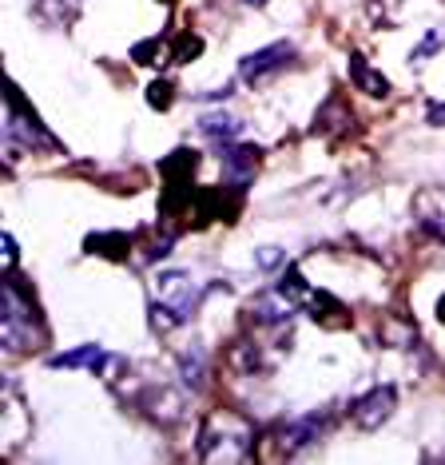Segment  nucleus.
Listing matches in <instances>:
<instances>
[{"instance_id":"1","label":"nucleus","mask_w":445,"mask_h":465,"mask_svg":"<svg viewBox=\"0 0 445 465\" xmlns=\"http://www.w3.org/2000/svg\"><path fill=\"white\" fill-rule=\"evenodd\" d=\"M255 453V422L239 410H211L199 426V458L203 461H247Z\"/></svg>"},{"instance_id":"2","label":"nucleus","mask_w":445,"mask_h":465,"mask_svg":"<svg viewBox=\"0 0 445 465\" xmlns=\"http://www.w3.org/2000/svg\"><path fill=\"white\" fill-rule=\"evenodd\" d=\"M0 303H4V314H0V342H4L8 355L44 347V327H40V314H36V303H32V294L24 291L21 278H16L13 271L4 275Z\"/></svg>"},{"instance_id":"3","label":"nucleus","mask_w":445,"mask_h":465,"mask_svg":"<svg viewBox=\"0 0 445 465\" xmlns=\"http://www.w3.org/2000/svg\"><path fill=\"white\" fill-rule=\"evenodd\" d=\"M203 303V286L183 271H167L155 278V303H152V322L155 330H171L188 322Z\"/></svg>"},{"instance_id":"4","label":"nucleus","mask_w":445,"mask_h":465,"mask_svg":"<svg viewBox=\"0 0 445 465\" xmlns=\"http://www.w3.org/2000/svg\"><path fill=\"white\" fill-rule=\"evenodd\" d=\"M4 132H8V139H21V144H28V147H48V152H56V147H60V144H56V136L40 127L36 111L24 108V100H21V92H16V88H8V119H4Z\"/></svg>"},{"instance_id":"5","label":"nucleus","mask_w":445,"mask_h":465,"mask_svg":"<svg viewBox=\"0 0 445 465\" xmlns=\"http://www.w3.org/2000/svg\"><path fill=\"white\" fill-rule=\"evenodd\" d=\"M291 56H294V44H286V40L266 44V48H258V52H250V56L239 60V76H243L247 83H263L266 76H275L278 68H286Z\"/></svg>"},{"instance_id":"6","label":"nucleus","mask_w":445,"mask_h":465,"mask_svg":"<svg viewBox=\"0 0 445 465\" xmlns=\"http://www.w3.org/2000/svg\"><path fill=\"white\" fill-rule=\"evenodd\" d=\"M397 406V390L394 386H374L366 398L354 402V426L358 430H382V422H389Z\"/></svg>"},{"instance_id":"7","label":"nucleus","mask_w":445,"mask_h":465,"mask_svg":"<svg viewBox=\"0 0 445 465\" xmlns=\"http://www.w3.org/2000/svg\"><path fill=\"white\" fill-rule=\"evenodd\" d=\"M255 167H258V147L250 144H222V180L227 188L243 191L250 180H255Z\"/></svg>"},{"instance_id":"8","label":"nucleus","mask_w":445,"mask_h":465,"mask_svg":"<svg viewBox=\"0 0 445 465\" xmlns=\"http://www.w3.org/2000/svg\"><path fill=\"white\" fill-rule=\"evenodd\" d=\"M414 215H417V223H422L425 231H430L433 239H441L445 243V188H422L414 195Z\"/></svg>"},{"instance_id":"9","label":"nucleus","mask_w":445,"mask_h":465,"mask_svg":"<svg viewBox=\"0 0 445 465\" xmlns=\"http://www.w3.org/2000/svg\"><path fill=\"white\" fill-rule=\"evenodd\" d=\"M327 430V414H306V417H294V422H286L283 426V453H294V450H302V445H310V442H318V434Z\"/></svg>"},{"instance_id":"10","label":"nucleus","mask_w":445,"mask_h":465,"mask_svg":"<svg viewBox=\"0 0 445 465\" xmlns=\"http://www.w3.org/2000/svg\"><path fill=\"white\" fill-rule=\"evenodd\" d=\"M299 311V303L294 299H286L283 291H275L271 294H258L255 303H250V314H255V322H263V327H278V322H291V314Z\"/></svg>"},{"instance_id":"11","label":"nucleus","mask_w":445,"mask_h":465,"mask_svg":"<svg viewBox=\"0 0 445 465\" xmlns=\"http://www.w3.org/2000/svg\"><path fill=\"white\" fill-rule=\"evenodd\" d=\"M310 319H314V322H322V327H330V330L350 327V311H346V306H342L338 299L322 294V291H314V294H310Z\"/></svg>"},{"instance_id":"12","label":"nucleus","mask_w":445,"mask_h":465,"mask_svg":"<svg viewBox=\"0 0 445 465\" xmlns=\"http://www.w3.org/2000/svg\"><path fill=\"white\" fill-rule=\"evenodd\" d=\"M104 347H96V342H88V347H76V350H68V355H56L48 366L52 370H96V366H104Z\"/></svg>"},{"instance_id":"13","label":"nucleus","mask_w":445,"mask_h":465,"mask_svg":"<svg viewBox=\"0 0 445 465\" xmlns=\"http://www.w3.org/2000/svg\"><path fill=\"white\" fill-rule=\"evenodd\" d=\"M350 80H354L358 88L366 92V96H386V92H389V80L382 76V72L370 68L366 56H358V52L350 56Z\"/></svg>"},{"instance_id":"14","label":"nucleus","mask_w":445,"mask_h":465,"mask_svg":"<svg viewBox=\"0 0 445 465\" xmlns=\"http://www.w3.org/2000/svg\"><path fill=\"white\" fill-rule=\"evenodd\" d=\"M199 132L211 136V139H222V144H231L235 136H243V119L215 111V116H203V119H199Z\"/></svg>"},{"instance_id":"15","label":"nucleus","mask_w":445,"mask_h":465,"mask_svg":"<svg viewBox=\"0 0 445 465\" xmlns=\"http://www.w3.org/2000/svg\"><path fill=\"white\" fill-rule=\"evenodd\" d=\"M179 370H183V382H188L191 390H199L203 386V374H207V358H203V350L199 347L188 350V355L179 358Z\"/></svg>"},{"instance_id":"16","label":"nucleus","mask_w":445,"mask_h":465,"mask_svg":"<svg viewBox=\"0 0 445 465\" xmlns=\"http://www.w3.org/2000/svg\"><path fill=\"white\" fill-rule=\"evenodd\" d=\"M199 52H203V36H195V32H183L179 40H175V64H191V60H199Z\"/></svg>"},{"instance_id":"17","label":"nucleus","mask_w":445,"mask_h":465,"mask_svg":"<svg viewBox=\"0 0 445 465\" xmlns=\"http://www.w3.org/2000/svg\"><path fill=\"white\" fill-rule=\"evenodd\" d=\"M231 366H235L239 374H255V370H258L255 342H239V347H235V355H231Z\"/></svg>"},{"instance_id":"18","label":"nucleus","mask_w":445,"mask_h":465,"mask_svg":"<svg viewBox=\"0 0 445 465\" xmlns=\"http://www.w3.org/2000/svg\"><path fill=\"white\" fill-rule=\"evenodd\" d=\"M171 100H175V83L171 80L147 83V104H152V108H171Z\"/></svg>"},{"instance_id":"19","label":"nucleus","mask_w":445,"mask_h":465,"mask_svg":"<svg viewBox=\"0 0 445 465\" xmlns=\"http://www.w3.org/2000/svg\"><path fill=\"white\" fill-rule=\"evenodd\" d=\"M155 48H160V40H144V44H135V60H139V64H152V60H155V56H152Z\"/></svg>"},{"instance_id":"20","label":"nucleus","mask_w":445,"mask_h":465,"mask_svg":"<svg viewBox=\"0 0 445 465\" xmlns=\"http://www.w3.org/2000/svg\"><path fill=\"white\" fill-rule=\"evenodd\" d=\"M258 267H275V263H283V250H275V247H263L258 250Z\"/></svg>"},{"instance_id":"21","label":"nucleus","mask_w":445,"mask_h":465,"mask_svg":"<svg viewBox=\"0 0 445 465\" xmlns=\"http://www.w3.org/2000/svg\"><path fill=\"white\" fill-rule=\"evenodd\" d=\"M438 44H441V32H430V36H425V40H422V48H417L414 56H417V60H425V56H430L433 48H438Z\"/></svg>"},{"instance_id":"22","label":"nucleus","mask_w":445,"mask_h":465,"mask_svg":"<svg viewBox=\"0 0 445 465\" xmlns=\"http://www.w3.org/2000/svg\"><path fill=\"white\" fill-rule=\"evenodd\" d=\"M0 243H4V263H8V271H13V263H16V239H13V235H4Z\"/></svg>"},{"instance_id":"23","label":"nucleus","mask_w":445,"mask_h":465,"mask_svg":"<svg viewBox=\"0 0 445 465\" xmlns=\"http://www.w3.org/2000/svg\"><path fill=\"white\" fill-rule=\"evenodd\" d=\"M425 116H430L433 127H441V124H445V104H430V111H425Z\"/></svg>"},{"instance_id":"24","label":"nucleus","mask_w":445,"mask_h":465,"mask_svg":"<svg viewBox=\"0 0 445 465\" xmlns=\"http://www.w3.org/2000/svg\"><path fill=\"white\" fill-rule=\"evenodd\" d=\"M243 4H250V8H263V4H271V0H243Z\"/></svg>"},{"instance_id":"25","label":"nucleus","mask_w":445,"mask_h":465,"mask_svg":"<svg viewBox=\"0 0 445 465\" xmlns=\"http://www.w3.org/2000/svg\"><path fill=\"white\" fill-rule=\"evenodd\" d=\"M441 322H445V299H441Z\"/></svg>"}]
</instances>
